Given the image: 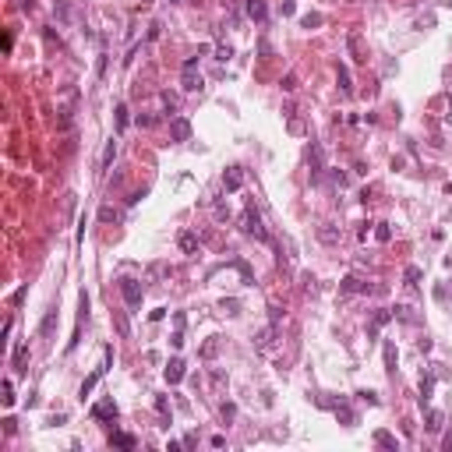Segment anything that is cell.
Returning a JSON list of instances; mask_svg holds the SVG:
<instances>
[{
  "label": "cell",
  "mask_w": 452,
  "mask_h": 452,
  "mask_svg": "<svg viewBox=\"0 0 452 452\" xmlns=\"http://www.w3.org/2000/svg\"><path fill=\"white\" fill-rule=\"evenodd\" d=\"M240 230L248 233V237H255V240H269V230L262 226V216H258L255 205H248V209L240 212Z\"/></svg>",
  "instance_id": "1"
},
{
  "label": "cell",
  "mask_w": 452,
  "mask_h": 452,
  "mask_svg": "<svg viewBox=\"0 0 452 452\" xmlns=\"http://www.w3.org/2000/svg\"><path fill=\"white\" fill-rule=\"evenodd\" d=\"M120 294H124V304L131 311H138L142 297H145V286H142V279H120Z\"/></svg>",
  "instance_id": "2"
},
{
  "label": "cell",
  "mask_w": 452,
  "mask_h": 452,
  "mask_svg": "<svg viewBox=\"0 0 452 452\" xmlns=\"http://www.w3.org/2000/svg\"><path fill=\"white\" fill-rule=\"evenodd\" d=\"M184 92H201V74H198V53L184 60V74H180Z\"/></svg>",
  "instance_id": "3"
},
{
  "label": "cell",
  "mask_w": 452,
  "mask_h": 452,
  "mask_svg": "<svg viewBox=\"0 0 452 452\" xmlns=\"http://www.w3.org/2000/svg\"><path fill=\"white\" fill-rule=\"evenodd\" d=\"M92 417H96V421H110V424H113V421H117V403H113V399H99V403L92 406Z\"/></svg>",
  "instance_id": "4"
},
{
  "label": "cell",
  "mask_w": 452,
  "mask_h": 452,
  "mask_svg": "<svg viewBox=\"0 0 452 452\" xmlns=\"http://www.w3.org/2000/svg\"><path fill=\"white\" fill-rule=\"evenodd\" d=\"M223 187H226V191H240V187H244V166H230V170L223 173Z\"/></svg>",
  "instance_id": "5"
},
{
  "label": "cell",
  "mask_w": 452,
  "mask_h": 452,
  "mask_svg": "<svg viewBox=\"0 0 452 452\" xmlns=\"http://www.w3.org/2000/svg\"><path fill=\"white\" fill-rule=\"evenodd\" d=\"M170 135H173V142H187V138H191V120H187V117H173Z\"/></svg>",
  "instance_id": "6"
},
{
  "label": "cell",
  "mask_w": 452,
  "mask_h": 452,
  "mask_svg": "<svg viewBox=\"0 0 452 452\" xmlns=\"http://www.w3.org/2000/svg\"><path fill=\"white\" fill-rule=\"evenodd\" d=\"M162 375H166V382H170V385H180V382H184V360H180V357H173V360L166 364V371H162Z\"/></svg>",
  "instance_id": "7"
},
{
  "label": "cell",
  "mask_w": 452,
  "mask_h": 452,
  "mask_svg": "<svg viewBox=\"0 0 452 452\" xmlns=\"http://www.w3.org/2000/svg\"><path fill=\"white\" fill-rule=\"evenodd\" d=\"M53 328H57V307H50L43 314V321H39V336L43 339H53Z\"/></svg>",
  "instance_id": "8"
},
{
  "label": "cell",
  "mask_w": 452,
  "mask_h": 452,
  "mask_svg": "<svg viewBox=\"0 0 452 452\" xmlns=\"http://www.w3.org/2000/svg\"><path fill=\"white\" fill-rule=\"evenodd\" d=\"M339 290H343V294H367L371 286H367L364 279H357V276H346V279L339 283Z\"/></svg>",
  "instance_id": "9"
},
{
  "label": "cell",
  "mask_w": 452,
  "mask_h": 452,
  "mask_svg": "<svg viewBox=\"0 0 452 452\" xmlns=\"http://www.w3.org/2000/svg\"><path fill=\"white\" fill-rule=\"evenodd\" d=\"M389 321H392V311H375V318H371V328H367V336L375 339V336L382 332V328H385Z\"/></svg>",
  "instance_id": "10"
},
{
  "label": "cell",
  "mask_w": 452,
  "mask_h": 452,
  "mask_svg": "<svg viewBox=\"0 0 452 452\" xmlns=\"http://www.w3.org/2000/svg\"><path fill=\"white\" fill-rule=\"evenodd\" d=\"M248 18L265 21V18H269V4H265V0H248Z\"/></svg>",
  "instance_id": "11"
},
{
  "label": "cell",
  "mask_w": 452,
  "mask_h": 452,
  "mask_svg": "<svg viewBox=\"0 0 452 452\" xmlns=\"http://www.w3.org/2000/svg\"><path fill=\"white\" fill-rule=\"evenodd\" d=\"M307 166H311V177L318 180L321 170H325V166H321V149H318V145H311V152H307Z\"/></svg>",
  "instance_id": "12"
},
{
  "label": "cell",
  "mask_w": 452,
  "mask_h": 452,
  "mask_svg": "<svg viewBox=\"0 0 452 452\" xmlns=\"http://www.w3.org/2000/svg\"><path fill=\"white\" fill-rule=\"evenodd\" d=\"M255 343H258V350H272V343H276V325H265L262 332L255 336Z\"/></svg>",
  "instance_id": "13"
},
{
  "label": "cell",
  "mask_w": 452,
  "mask_h": 452,
  "mask_svg": "<svg viewBox=\"0 0 452 452\" xmlns=\"http://www.w3.org/2000/svg\"><path fill=\"white\" fill-rule=\"evenodd\" d=\"M25 364H28V346H14V360H11V367H14L18 375H25V371H28Z\"/></svg>",
  "instance_id": "14"
},
{
  "label": "cell",
  "mask_w": 452,
  "mask_h": 452,
  "mask_svg": "<svg viewBox=\"0 0 452 452\" xmlns=\"http://www.w3.org/2000/svg\"><path fill=\"white\" fill-rule=\"evenodd\" d=\"M103 375H106V371H103V367H96V371H92V375H89L85 382H81V389H78V396H81V399H85V396H89V392L96 389V382H99Z\"/></svg>",
  "instance_id": "15"
},
{
  "label": "cell",
  "mask_w": 452,
  "mask_h": 452,
  "mask_svg": "<svg viewBox=\"0 0 452 452\" xmlns=\"http://www.w3.org/2000/svg\"><path fill=\"white\" fill-rule=\"evenodd\" d=\"M328 406H332V410H336V417H339V421H343L346 428L353 424V410H350V406H346L343 399H339V403H328Z\"/></svg>",
  "instance_id": "16"
},
{
  "label": "cell",
  "mask_w": 452,
  "mask_h": 452,
  "mask_svg": "<svg viewBox=\"0 0 452 452\" xmlns=\"http://www.w3.org/2000/svg\"><path fill=\"white\" fill-rule=\"evenodd\" d=\"M113 155H117V142H106V149H103V159H99V173H106V170H110Z\"/></svg>",
  "instance_id": "17"
},
{
  "label": "cell",
  "mask_w": 452,
  "mask_h": 452,
  "mask_svg": "<svg viewBox=\"0 0 452 452\" xmlns=\"http://www.w3.org/2000/svg\"><path fill=\"white\" fill-rule=\"evenodd\" d=\"M375 445H382V449H399V442H396V435H389V431H375Z\"/></svg>",
  "instance_id": "18"
},
{
  "label": "cell",
  "mask_w": 452,
  "mask_h": 452,
  "mask_svg": "<svg viewBox=\"0 0 452 452\" xmlns=\"http://www.w3.org/2000/svg\"><path fill=\"white\" fill-rule=\"evenodd\" d=\"M392 318H399V321H406V325H414V321H417V314H414V307H406V304H399V307H392Z\"/></svg>",
  "instance_id": "19"
},
{
  "label": "cell",
  "mask_w": 452,
  "mask_h": 452,
  "mask_svg": "<svg viewBox=\"0 0 452 452\" xmlns=\"http://www.w3.org/2000/svg\"><path fill=\"white\" fill-rule=\"evenodd\" d=\"M110 445H117V449H135V438L124 435V431H113V435H110Z\"/></svg>",
  "instance_id": "20"
},
{
  "label": "cell",
  "mask_w": 452,
  "mask_h": 452,
  "mask_svg": "<svg viewBox=\"0 0 452 452\" xmlns=\"http://www.w3.org/2000/svg\"><path fill=\"white\" fill-rule=\"evenodd\" d=\"M431 392H435V371L421 382V406H424V403H431Z\"/></svg>",
  "instance_id": "21"
},
{
  "label": "cell",
  "mask_w": 452,
  "mask_h": 452,
  "mask_svg": "<svg viewBox=\"0 0 452 452\" xmlns=\"http://www.w3.org/2000/svg\"><path fill=\"white\" fill-rule=\"evenodd\" d=\"M385 371L396 375V343H385Z\"/></svg>",
  "instance_id": "22"
},
{
  "label": "cell",
  "mask_w": 452,
  "mask_h": 452,
  "mask_svg": "<svg viewBox=\"0 0 452 452\" xmlns=\"http://www.w3.org/2000/svg\"><path fill=\"white\" fill-rule=\"evenodd\" d=\"M318 237H321L325 244H336V240H339V233H336V226H332V223H325V226L318 230Z\"/></svg>",
  "instance_id": "23"
},
{
  "label": "cell",
  "mask_w": 452,
  "mask_h": 452,
  "mask_svg": "<svg viewBox=\"0 0 452 452\" xmlns=\"http://www.w3.org/2000/svg\"><path fill=\"white\" fill-rule=\"evenodd\" d=\"M421 276H424V272H421L417 265H406V272H403V279H406V286H417V283H421Z\"/></svg>",
  "instance_id": "24"
},
{
  "label": "cell",
  "mask_w": 452,
  "mask_h": 452,
  "mask_svg": "<svg viewBox=\"0 0 452 452\" xmlns=\"http://www.w3.org/2000/svg\"><path fill=\"white\" fill-rule=\"evenodd\" d=\"M442 421H445V417L438 414V410H431V414H428V424H424V428H428V431H442Z\"/></svg>",
  "instance_id": "25"
},
{
  "label": "cell",
  "mask_w": 452,
  "mask_h": 452,
  "mask_svg": "<svg viewBox=\"0 0 452 452\" xmlns=\"http://www.w3.org/2000/svg\"><path fill=\"white\" fill-rule=\"evenodd\" d=\"M336 74H339V89H343V92H353V85H350V71H346L343 64H339V71H336Z\"/></svg>",
  "instance_id": "26"
},
{
  "label": "cell",
  "mask_w": 452,
  "mask_h": 452,
  "mask_svg": "<svg viewBox=\"0 0 452 452\" xmlns=\"http://www.w3.org/2000/svg\"><path fill=\"white\" fill-rule=\"evenodd\" d=\"M194 248H198V237L194 233H184L180 237V251H194Z\"/></svg>",
  "instance_id": "27"
},
{
  "label": "cell",
  "mask_w": 452,
  "mask_h": 452,
  "mask_svg": "<svg viewBox=\"0 0 452 452\" xmlns=\"http://www.w3.org/2000/svg\"><path fill=\"white\" fill-rule=\"evenodd\" d=\"M155 410H159V417H170V399L166 396H155Z\"/></svg>",
  "instance_id": "28"
},
{
  "label": "cell",
  "mask_w": 452,
  "mask_h": 452,
  "mask_svg": "<svg viewBox=\"0 0 452 452\" xmlns=\"http://www.w3.org/2000/svg\"><path fill=\"white\" fill-rule=\"evenodd\" d=\"M375 237H378L382 244H389V240H392V230H389V223H378V230H375Z\"/></svg>",
  "instance_id": "29"
},
{
  "label": "cell",
  "mask_w": 452,
  "mask_h": 452,
  "mask_svg": "<svg viewBox=\"0 0 452 452\" xmlns=\"http://www.w3.org/2000/svg\"><path fill=\"white\" fill-rule=\"evenodd\" d=\"M286 117H290V131H294V135H301V131H304V120H301V117H297L294 110L286 113Z\"/></svg>",
  "instance_id": "30"
},
{
  "label": "cell",
  "mask_w": 452,
  "mask_h": 452,
  "mask_svg": "<svg viewBox=\"0 0 452 452\" xmlns=\"http://www.w3.org/2000/svg\"><path fill=\"white\" fill-rule=\"evenodd\" d=\"M216 353H219V339H209L201 346V357H216Z\"/></svg>",
  "instance_id": "31"
},
{
  "label": "cell",
  "mask_w": 452,
  "mask_h": 452,
  "mask_svg": "<svg viewBox=\"0 0 452 452\" xmlns=\"http://www.w3.org/2000/svg\"><path fill=\"white\" fill-rule=\"evenodd\" d=\"M321 21H325L321 14H304V21H301V25H304V28H318Z\"/></svg>",
  "instance_id": "32"
},
{
  "label": "cell",
  "mask_w": 452,
  "mask_h": 452,
  "mask_svg": "<svg viewBox=\"0 0 452 452\" xmlns=\"http://www.w3.org/2000/svg\"><path fill=\"white\" fill-rule=\"evenodd\" d=\"M117 128H120V131L128 128V106H117Z\"/></svg>",
  "instance_id": "33"
},
{
  "label": "cell",
  "mask_w": 452,
  "mask_h": 452,
  "mask_svg": "<svg viewBox=\"0 0 452 452\" xmlns=\"http://www.w3.org/2000/svg\"><path fill=\"white\" fill-rule=\"evenodd\" d=\"M117 332H120V336H128V332H131V325H128V318H124V314H120V311H117Z\"/></svg>",
  "instance_id": "34"
},
{
  "label": "cell",
  "mask_w": 452,
  "mask_h": 452,
  "mask_svg": "<svg viewBox=\"0 0 452 452\" xmlns=\"http://www.w3.org/2000/svg\"><path fill=\"white\" fill-rule=\"evenodd\" d=\"M4 406H14V385L4 382Z\"/></svg>",
  "instance_id": "35"
},
{
  "label": "cell",
  "mask_w": 452,
  "mask_h": 452,
  "mask_svg": "<svg viewBox=\"0 0 452 452\" xmlns=\"http://www.w3.org/2000/svg\"><path fill=\"white\" fill-rule=\"evenodd\" d=\"M357 396H360V399H364V403H371V406H378V396H375V392H371V389H360V392H357Z\"/></svg>",
  "instance_id": "36"
},
{
  "label": "cell",
  "mask_w": 452,
  "mask_h": 452,
  "mask_svg": "<svg viewBox=\"0 0 452 452\" xmlns=\"http://www.w3.org/2000/svg\"><path fill=\"white\" fill-rule=\"evenodd\" d=\"M283 89L294 92V89H297V74H286V78H283Z\"/></svg>",
  "instance_id": "37"
},
{
  "label": "cell",
  "mask_w": 452,
  "mask_h": 452,
  "mask_svg": "<svg viewBox=\"0 0 452 452\" xmlns=\"http://www.w3.org/2000/svg\"><path fill=\"white\" fill-rule=\"evenodd\" d=\"M230 57H233L230 46H216V60H230Z\"/></svg>",
  "instance_id": "38"
},
{
  "label": "cell",
  "mask_w": 452,
  "mask_h": 452,
  "mask_svg": "<svg viewBox=\"0 0 452 452\" xmlns=\"http://www.w3.org/2000/svg\"><path fill=\"white\" fill-rule=\"evenodd\" d=\"M223 311H226V314H237V311H240V301H223Z\"/></svg>",
  "instance_id": "39"
},
{
  "label": "cell",
  "mask_w": 452,
  "mask_h": 452,
  "mask_svg": "<svg viewBox=\"0 0 452 452\" xmlns=\"http://www.w3.org/2000/svg\"><path fill=\"white\" fill-rule=\"evenodd\" d=\"M233 414H237V406H233V403H226V406H223V421H233Z\"/></svg>",
  "instance_id": "40"
},
{
  "label": "cell",
  "mask_w": 452,
  "mask_h": 452,
  "mask_svg": "<svg viewBox=\"0 0 452 452\" xmlns=\"http://www.w3.org/2000/svg\"><path fill=\"white\" fill-rule=\"evenodd\" d=\"M170 343H173V346H184V328H177V332L170 336Z\"/></svg>",
  "instance_id": "41"
},
{
  "label": "cell",
  "mask_w": 452,
  "mask_h": 452,
  "mask_svg": "<svg viewBox=\"0 0 452 452\" xmlns=\"http://www.w3.org/2000/svg\"><path fill=\"white\" fill-rule=\"evenodd\" d=\"M442 449H452V435H445V442H442Z\"/></svg>",
  "instance_id": "42"
},
{
  "label": "cell",
  "mask_w": 452,
  "mask_h": 452,
  "mask_svg": "<svg viewBox=\"0 0 452 452\" xmlns=\"http://www.w3.org/2000/svg\"><path fill=\"white\" fill-rule=\"evenodd\" d=\"M449 117H452V99H449Z\"/></svg>",
  "instance_id": "43"
},
{
  "label": "cell",
  "mask_w": 452,
  "mask_h": 452,
  "mask_svg": "<svg viewBox=\"0 0 452 452\" xmlns=\"http://www.w3.org/2000/svg\"><path fill=\"white\" fill-rule=\"evenodd\" d=\"M142 4H152V0H142Z\"/></svg>",
  "instance_id": "44"
},
{
  "label": "cell",
  "mask_w": 452,
  "mask_h": 452,
  "mask_svg": "<svg viewBox=\"0 0 452 452\" xmlns=\"http://www.w3.org/2000/svg\"><path fill=\"white\" fill-rule=\"evenodd\" d=\"M449 4H452V0H449Z\"/></svg>",
  "instance_id": "45"
}]
</instances>
